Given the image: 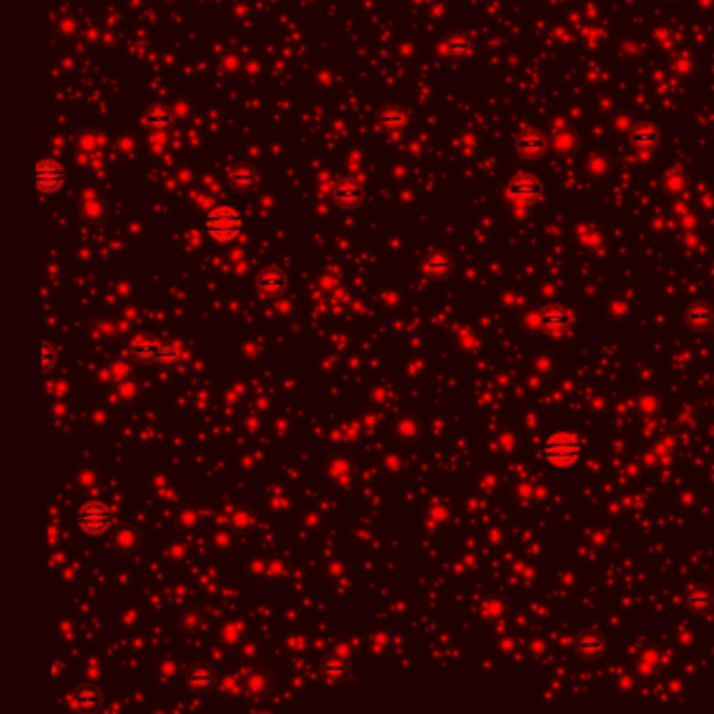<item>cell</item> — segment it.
Instances as JSON below:
<instances>
[{"mask_svg": "<svg viewBox=\"0 0 714 714\" xmlns=\"http://www.w3.org/2000/svg\"><path fill=\"white\" fill-rule=\"evenodd\" d=\"M536 453H538V459L545 461L549 467L565 471V469H572L579 463L583 455V440L567 430H557L543 440Z\"/></svg>", "mask_w": 714, "mask_h": 714, "instance_id": "cell-1", "label": "cell"}, {"mask_svg": "<svg viewBox=\"0 0 714 714\" xmlns=\"http://www.w3.org/2000/svg\"><path fill=\"white\" fill-rule=\"evenodd\" d=\"M203 229L214 241H233L243 233V218L235 207L218 205L205 214Z\"/></svg>", "mask_w": 714, "mask_h": 714, "instance_id": "cell-2", "label": "cell"}, {"mask_svg": "<svg viewBox=\"0 0 714 714\" xmlns=\"http://www.w3.org/2000/svg\"><path fill=\"white\" fill-rule=\"evenodd\" d=\"M76 522H78V528L84 534L101 536V534H105L113 526V514H111V509L107 505L91 501V503H86V505H82L78 509Z\"/></svg>", "mask_w": 714, "mask_h": 714, "instance_id": "cell-3", "label": "cell"}, {"mask_svg": "<svg viewBox=\"0 0 714 714\" xmlns=\"http://www.w3.org/2000/svg\"><path fill=\"white\" fill-rule=\"evenodd\" d=\"M63 182H65V172L53 160H42L32 170V185L40 193H55L63 187Z\"/></svg>", "mask_w": 714, "mask_h": 714, "instance_id": "cell-4", "label": "cell"}, {"mask_svg": "<svg viewBox=\"0 0 714 714\" xmlns=\"http://www.w3.org/2000/svg\"><path fill=\"white\" fill-rule=\"evenodd\" d=\"M290 279L281 268L268 266L256 276V292L262 298H279L285 290H288Z\"/></svg>", "mask_w": 714, "mask_h": 714, "instance_id": "cell-5", "label": "cell"}, {"mask_svg": "<svg viewBox=\"0 0 714 714\" xmlns=\"http://www.w3.org/2000/svg\"><path fill=\"white\" fill-rule=\"evenodd\" d=\"M162 350H164V344L149 335H140L132 341V356L140 365H160Z\"/></svg>", "mask_w": 714, "mask_h": 714, "instance_id": "cell-6", "label": "cell"}, {"mask_svg": "<svg viewBox=\"0 0 714 714\" xmlns=\"http://www.w3.org/2000/svg\"><path fill=\"white\" fill-rule=\"evenodd\" d=\"M140 532L132 524H120L111 534V547L122 555L136 553L140 549Z\"/></svg>", "mask_w": 714, "mask_h": 714, "instance_id": "cell-7", "label": "cell"}, {"mask_svg": "<svg viewBox=\"0 0 714 714\" xmlns=\"http://www.w3.org/2000/svg\"><path fill=\"white\" fill-rule=\"evenodd\" d=\"M103 704V691L97 685H78L76 691L71 693V706L80 712H95Z\"/></svg>", "mask_w": 714, "mask_h": 714, "instance_id": "cell-8", "label": "cell"}, {"mask_svg": "<svg viewBox=\"0 0 714 714\" xmlns=\"http://www.w3.org/2000/svg\"><path fill=\"white\" fill-rule=\"evenodd\" d=\"M187 681L195 691H212L218 683L216 670L205 662H195L187 673Z\"/></svg>", "mask_w": 714, "mask_h": 714, "instance_id": "cell-9", "label": "cell"}, {"mask_svg": "<svg viewBox=\"0 0 714 714\" xmlns=\"http://www.w3.org/2000/svg\"><path fill=\"white\" fill-rule=\"evenodd\" d=\"M333 197L337 201L339 207L344 209H352V207H359L363 203V197H365V191L363 187L356 182V180H344L335 187L333 191Z\"/></svg>", "mask_w": 714, "mask_h": 714, "instance_id": "cell-10", "label": "cell"}, {"mask_svg": "<svg viewBox=\"0 0 714 714\" xmlns=\"http://www.w3.org/2000/svg\"><path fill=\"white\" fill-rule=\"evenodd\" d=\"M605 641L597 630H585L576 637V652L585 658H595L603 652Z\"/></svg>", "mask_w": 714, "mask_h": 714, "instance_id": "cell-11", "label": "cell"}, {"mask_svg": "<svg viewBox=\"0 0 714 714\" xmlns=\"http://www.w3.org/2000/svg\"><path fill=\"white\" fill-rule=\"evenodd\" d=\"M348 670H350V666H348L346 658H341L337 654L327 656L323 660V666H321V673L329 683H341L348 677Z\"/></svg>", "mask_w": 714, "mask_h": 714, "instance_id": "cell-12", "label": "cell"}, {"mask_svg": "<svg viewBox=\"0 0 714 714\" xmlns=\"http://www.w3.org/2000/svg\"><path fill=\"white\" fill-rule=\"evenodd\" d=\"M541 193V185L538 180H534L532 176H520L509 185V195L518 197V199H532Z\"/></svg>", "mask_w": 714, "mask_h": 714, "instance_id": "cell-13", "label": "cell"}, {"mask_svg": "<svg viewBox=\"0 0 714 714\" xmlns=\"http://www.w3.org/2000/svg\"><path fill=\"white\" fill-rule=\"evenodd\" d=\"M567 323H570V314L561 306H551V308L543 310V314H541V325L547 329H553V331L565 329Z\"/></svg>", "mask_w": 714, "mask_h": 714, "instance_id": "cell-14", "label": "cell"}, {"mask_svg": "<svg viewBox=\"0 0 714 714\" xmlns=\"http://www.w3.org/2000/svg\"><path fill=\"white\" fill-rule=\"evenodd\" d=\"M231 182L235 189L239 191H247V189H254L256 182H258V174L252 166H237L231 170Z\"/></svg>", "mask_w": 714, "mask_h": 714, "instance_id": "cell-15", "label": "cell"}, {"mask_svg": "<svg viewBox=\"0 0 714 714\" xmlns=\"http://www.w3.org/2000/svg\"><path fill=\"white\" fill-rule=\"evenodd\" d=\"M145 124L151 128V130H158V132H164L172 126V115L166 107H153L147 118H145Z\"/></svg>", "mask_w": 714, "mask_h": 714, "instance_id": "cell-16", "label": "cell"}, {"mask_svg": "<svg viewBox=\"0 0 714 714\" xmlns=\"http://www.w3.org/2000/svg\"><path fill=\"white\" fill-rule=\"evenodd\" d=\"M714 314L708 306H695L687 312V323L691 327H697V329H706L710 323H712Z\"/></svg>", "mask_w": 714, "mask_h": 714, "instance_id": "cell-17", "label": "cell"}, {"mask_svg": "<svg viewBox=\"0 0 714 714\" xmlns=\"http://www.w3.org/2000/svg\"><path fill=\"white\" fill-rule=\"evenodd\" d=\"M710 603H712V599H710V595L706 591L697 589V591H691L687 595V608L691 612H706L710 608Z\"/></svg>", "mask_w": 714, "mask_h": 714, "instance_id": "cell-18", "label": "cell"}, {"mask_svg": "<svg viewBox=\"0 0 714 714\" xmlns=\"http://www.w3.org/2000/svg\"><path fill=\"white\" fill-rule=\"evenodd\" d=\"M425 270L427 272H430L432 276H447L449 274V270H451V262H449V258H444V256H434L430 262H427L425 264Z\"/></svg>", "mask_w": 714, "mask_h": 714, "instance_id": "cell-19", "label": "cell"}, {"mask_svg": "<svg viewBox=\"0 0 714 714\" xmlns=\"http://www.w3.org/2000/svg\"><path fill=\"white\" fill-rule=\"evenodd\" d=\"M53 367H55V350L50 344L40 341V371L48 373Z\"/></svg>", "mask_w": 714, "mask_h": 714, "instance_id": "cell-20", "label": "cell"}, {"mask_svg": "<svg viewBox=\"0 0 714 714\" xmlns=\"http://www.w3.org/2000/svg\"><path fill=\"white\" fill-rule=\"evenodd\" d=\"M178 359H180V350H178V346H176V344H164L160 365H162V367H172V365L178 363Z\"/></svg>", "mask_w": 714, "mask_h": 714, "instance_id": "cell-21", "label": "cell"}, {"mask_svg": "<svg viewBox=\"0 0 714 714\" xmlns=\"http://www.w3.org/2000/svg\"><path fill=\"white\" fill-rule=\"evenodd\" d=\"M82 214H84V218L95 223L99 218H103V214H105V207H103V201H88L84 207H82Z\"/></svg>", "mask_w": 714, "mask_h": 714, "instance_id": "cell-22", "label": "cell"}, {"mask_svg": "<svg viewBox=\"0 0 714 714\" xmlns=\"http://www.w3.org/2000/svg\"><path fill=\"white\" fill-rule=\"evenodd\" d=\"M118 394H120V398H122L124 402H130V400L136 398L138 388H136V384L128 377V379H124V382H118Z\"/></svg>", "mask_w": 714, "mask_h": 714, "instance_id": "cell-23", "label": "cell"}, {"mask_svg": "<svg viewBox=\"0 0 714 714\" xmlns=\"http://www.w3.org/2000/svg\"><path fill=\"white\" fill-rule=\"evenodd\" d=\"M233 526L239 530V532H245L250 526H252V514L247 511V509H237L235 514H233Z\"/></svg>", "mask_w": 714, "mask_h": 714, "instance_id": "cell-24", "label": "cell"}, {"mask_svg": "<svg viewBox=\"0 0 714 714\" xmlns=\"http://www.w3.org/2000/svg\"><path fill=\"white\" fill-rule=\"evenodd\" d=\"M404 122V115L398 111V109H394V107H390V109H386L384 113H382V124L384 126H400Z\"/></svg>", "mask_w": 714, "mask_h": 714, "instance_id": "cell-25", "label": "cell"}, {"mask_svg": "<svg viewBox=\"0 0 714 714\" xmlns=\"http://www.w3.org/2000/svg\"><path fill=\"white\" fill-rule=\"evenodd\" d=\"M97 480H99V476H97V471H95V469H84V471H80V473L76 476L78 486H84V488L95 486V484H97Z\"/></svg>", "mask_w": 714, "mask_h": 714, "instance_id": "cell-26", "label": "cell"}, {"mask_svg": "<svg viewBox=\"0 0 714 714\" xmlns=\"http://www.w3.org/2000/svg\"><path fill=\"white\" fill-rule=\"evenodd\" d=\"M541 147H543V140H541L538 136H534V138H528V134L522 136V149H524L526 153L536 156V151H538Z\"/></svg>", "mask_w": 714, "mask_h": 714, "instance_id": "cell-27", "label": "cell"}, {"mask_svg": "<svg viewBox=\"0 0 714 714\" xmlns=\"http://www.w3.org/2000/svg\"><path fill=\"white\" fill-rule=\"evenodd\" d=\"M111 373H113V377H115L118 382H124V379L130 377V367H128L124 361H113V363H111Z\"/></svg>", "mask_w": 714, "mask_h": 714, "instance_id": "cell-28", "label": "cell"}, {"mask_svg": "<svg viewBox=\"0 0 714 714\" xmlns=\"http://www.w3.org/2000/svg\"><path fill=\"white\" fill-rule=\"evenodd\" d=\"M247 685H250V689H254V691H262L264 687H266V679H264V675H252L250 677V681H247Z\"/></svg>", "mask_w": 714, "mask_h": 714, "instance_id": "cell-29", "label": "cell"}]
</instances>
